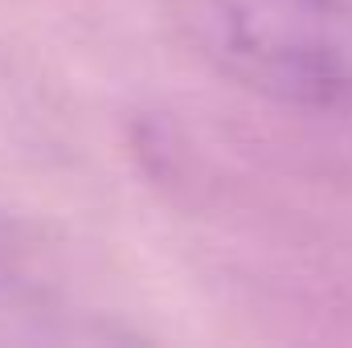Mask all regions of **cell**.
Returning a JSON list of instances; mask_svg holds the SVG:
<instances>
[{
    "label": "cell",
    "instance_id": "cell-1",
    "mask_svg": "<svg viewBox=\"0 0 352 348\" xmlns=\"http://www.w3.org/2000/svg\"><path fill=\"white\" fill-rule=\"evenodd\" d=\"M197 29L250 90L295 107L352 98V66L328 25V0H201Z\"/></svg>",
    "mask_w": 352,
    "mask_h": 348
},
{
    "label": "cell",
    "instance_id": "cell-2",
    "mask_svg": "<svg viewBox=\"0 0 352 348\" xmlns=\"http://www.w3.org/2000/svg\"><path fill=\"white\" fill-rule=\"evenodd\" d=\"M21 279V246L12 238V230L0 221V295H8Z\"/></svg>",
    "mask_w": 352,
    "mask_h": 348
}]
</instances>
